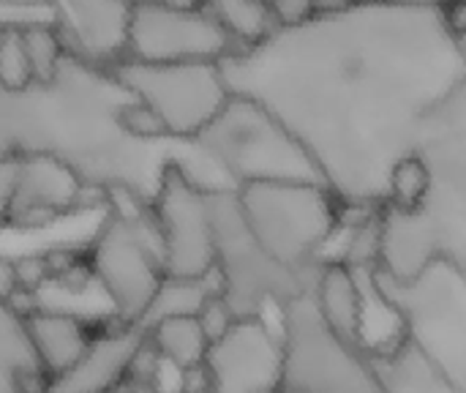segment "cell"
<instances>
[{
  "instance_id": "1",
  "label": "cell",
  "mask_w": 466,
  "mask_h": 393,
  "mask_svg": "<svg viewBox=\"0 0 466 393\" xmlns=\"http://www.w3.org/2000/svg\"><path fill=\"white\" fill-rule=\"evenodd\" d=\"M218 66L229 93L276 115L339 202L358 211L388 202L423 115L466 74L445 11L393 0L281 22Z\"/></svg>"
},
{
  "instance_id": "2",
  "label": "cell",
  "mask_w": 466,
  "mask_h": 393,
  "mask_svg": "<svg viewBox=\"0 0 466 393\" xmlns=\"http://www.w3.org/2000/svg\"><path fill=\"white\" fill-rule=\"evenodd\" d=\"M137 98L106 66L63 55L55 74L25 88L0 85V159L44 156L101 194L126 191L153 205L164 170L180 161L205 191L235 186L194 140H142L126 126Z\"/></svg>"
},
{
  "instance_id": "3",
  "label": "cell",
  "mask_w": 466,
  "mask_h": 393,
  "mask_svg": "<svg viewBox=\"0 0 466 393\" xmlns=\"http://www.w3.org/2000/svg\"><path fill=\"white\" fill-rule=\"evenodd\" d=\"M412 153L426 191L412 211L380 208L377 268L396 279L448 260L466 274V74L423 115Z\"/></svg>"
},
{
  "instance_id": "4",
  "label": "cell",
  "mask_w": 466,
  "mask_h": 393,
  "mask_svg": "<svg viewBox=\"0 0 466 393\" xmlns=\"http://www.w3.org/2000/svg\"><path fill=\"white\" fill-rule=\"evenodd\" d=\"M235 194L262 249L289 271L317 282L328 263L325 252L344 222L339 197L325 183L306 181L243 183Z\"/></svg>"
},
{
  "instance_id": "5",
  "label": "cell",
  "mask_w": 466,
  "mask_h": 393,
  "mask_svg": "<svg viewBox=\"0 0 466 393\" xmlns=\"http://www.w3.org/2000/svg\"><path fill=\"white\" fill-rule=\"evenodd\" d=\"M374 282L401 320L404 339L466 393V274L448 260L429 263L410 279L374 268Z\"/></svg>"
},
{
  "instance_id": "6",
  "label": "cell",
  "mask_w": 466,
  "mask_h": 393,
  "mask_svg": "<svg viewBox=\"0 0 466 393\" xmlns=\"http://www.w3.org/2000/svg\"><path fill=\"white\" fill-rule=\"evenodd\" d=\"M106 213L85 252L90 274L120 323H139L164 279L161 238L150 205L109 191Z\"/></svg>"
},
{
  "instance_id": "7",
  "label": "cell",
  "mask_w": 466,
  "mask_h": 393,
  "mask_svg": "<svg viewBox=\"0 0 466 393\" xmlns=\"http://www.w3.org/2000/svg\"><path fill=\"white\" fill-rule=\"evenodd\" d=\"M194 145L238 189L262 181L325 183L303 145L254 98L229 93L218 115L191 137Z\"/></svg>"
},
{
  "instance_id": "8",
  "label": "cell",
  "mask_w": 466,
  "mask_h": 393,
  "mask_svg": "<svg viewBox=\"0 0 466 393\" xmlns=\"http://www.w3.org/2000/svg\"><path fill=\"white\" fill-rule=\"evenodd\" d=\"M208 208L213 222V274L218 279V295L235 320L265 317L270 306L281 309L292 298L314 290V279L289 271L262 249L232 189L208 191Z\"/></svg>"
},
{
  "instance_id": "9",
  "label": "cell",
  "mask_w": 466,
  "mask_h": 393,
  "mask_svg": "<svg viewBox=\"0 0 466 393\" xmlns=\"http://www.w3.org/2000/svg\"><path fill=\"white\" fill-rule=\"evenodd\" d=\"M279 336L276 393H382L371 358L325 326L311 290L279 309Z\"/></svg>"
},
{
  "instance_id": "10",
  "label": "cell",
  "mask_w": 466,
  "mask_h": 393,
  "mask_svg": "<svg viewBox=\"0 0 466 393\" xmlns=\"http://www.w3.org/2000/svg\"><path fill=\"white\" fill-rule=\"evenodd\" d=\"M112 71L175 140L197 137L229 98L218 63H147L123 57Z\"/></svg>"
},
{
  "instance_id": "11",
  "label": "cell",
  "mask_w": 466,
  "mask_h": 393,
  "mask_svg": "<svg viewBox=\"0 0 466 393\" xmlns=\"http://www.w3.org/2000/svg\"><path fill=\"white\" fill-rule=\"evenodd\" d=\"M158 238L164 276L172 279H202L213 274V222L208 208V191L199 189L172 161L158 183L150 205Z\"/></svg>"
},
{
  "instance_id": "12",
  "label": "cell",
  "mask_w": 466,
  "mask_h": 393,
  "mask_svg": "<svg viewBox=\"0 0 466 393\" xmlns=\"http://www.w3.org/2000/svg\"><path fill=\"white\" fill-rule=\"evenodd\" d=\"M238 49L235 38L202 5L169 8L134 0L128 25L131 60L147 63H221Z\"/></svg>"
},
{
  "instance_id": "13",
  "label": "cell",
  "mask_w": 466,
  "mask_h": 393,
  "mask_svg": "<svg viewBox=\"0 0 466 393\" xmlns=\"http://www.w3.org/2000/svg\"><path fill=\"white\" fill-rule=\"evenodd\" d=\"M208 393H276L281 377V336L265 317L235 320L205 353Z\"/></svg>"
},
{
  "instance_id": "14",
  "label": "cell",
  "mask_w": 466,
  "mask_h": 393,
  "mask_svg": "<svg viewBox=\"0 0 466 393\" xmlns=\"http://www.w3.org/2000/svg\"><path fill=\"white\" fill-rule=\"evenodd\" d=\"M96 189L82 186V181L55 159L25 156L16 159V181L11 194V208L5 227L35 230L57 219L82 211L85 197Z\"/></svg>"
},
{
  "instance_id": "15",
  "label": "cell",
  "mask_w": 466,
  "mask_h": 393,
  "mask_svg": "<svg viewBox=\"0 0 466 393\" xmlns=\"http://www.w3.org/2000/svg\"><path fill=\"white\" fill-rule=\"evenodd\" d=\"M66 49L96 66H117L128 55L134 0H49Z\"/></svg>"
},
{
  "instance_id": "16",
  "label": "cell",
  "mask_w": 466,
  "mask_h": 393,
  "mask_svg": "<svg viewBox=\"0 0 466 393\" xmlns=\"http://www.w3.org/2000/svg\"><path fill=\"white\" fill-rule=\"evenodd\" d=\"M147 331L137 323L109 320L98 326L87 350L63 375L49 377L41 393H117Z\"/></svg>"
},
{
  "instance_id": "17",
  "label": "cell",
  "mask_w": 466,
  "mask_h": 393,
  "mask_svg": "<svg viewBox=\"0 0 466 393\" xmlns=\"http://www.w3.org/2000/svg\"><path fill=\"white\" fill-rule=\"evenodd\" d=\"M98 326L104 323H90L85 317L68 312H52V309H33L25 315V328L35 350V358L46 372V380L63 375L68 367L79 361Z\"/></svg>"
},
{
  "instance_id": "18",
  "label": "cell",
  "mask_w": 466,
  "mask_h": 393,
  "mask_svg": "<svg viewBox=\"0 0 466 393\" xmlns=\"http://www.w3.org/2000/svg\"><path fill=\"white\" fill-rule=\"evenodd\" d=\"M314 301L325 320V326L350 347L363 350V290L358 282V274L344 263H325L317 284H314Z\"/></svg>"
},
{
  "instance_id": "19",
  "label": "cell",
  "mask_w": 466,
  "mask_h": 393,
  "mask_svg": "<svg viewBox=\"0 0 466 393\" xmlns=\"http://www.w3.org/2000/svg\"><path fill=\"white\" fill-rule=\"evenodd\" d=\"M44 386L46 372L30 345L25 315L0 295V393H38Z\"/></svg>"
},
{
  "instance_id": "20",
  "label": "cell",
  "mask_w": 466,
  "mask_h": 393,
  "mask_svg": "<svg viewBox=\"0 0 466 393\" xmlns=\"http://www.w3.org/2000/svg\"><path fill=\"white\" fill-rule=\"evenodd\" d=\"M382 393H461L445 380L407 339L371 358Z\"/></svg>"
},
{
  "instance_id": "21",
  "label": "cell",
  "mask_w": 466,
  "mask_h": 393,
  "mask_svg": "<svg viewBox=\"0 0 466 393\" xmlns=\"http://www.w3.org/2000/svg\"><path fill=\"white\" fill-rule=\"evenodd\" d=\"M145 331H147V345L156 350L164 367H172L177 375L191 367H199L210 347V339L205 336L197 317H167Z\"/></svg>"
},
{
  "instance_id": "22",
  "label": "cell",
  "mask_w": 466,
  "mask_h": 393,
  "mask_svg": "<svg viewBox=\"0 0 466 393\" xmlns=\"http://www.w3.org/2000/svg\"><path fill=\"white\" fill-rule=\"evenodd\" d=\"M218 293V279L216 274L210 276H202V279H172V276H164L156 295L150 298L142 320L137 326L142 328H150L153 323L158 320H167V317H197L202 304Z\"/></svg>"
},
{
  "instance_id": "23",
  "label": "cell",
  "mask_w": 466,
  "mask_h": 393,
  "mask_svg": "<svg viewBox=\"0 0 466 393\" xmlns=\"http://www.w3.org/2000/svg\"><path fill=\"white\" fill-rule=\"evenodd\" d=\"M199 5L221 22L238 47H251L281 25L270 0H199Z\"/></svg>"
},
{
  "instance_id": "24",
  "label": "cell",
  "mask_w": 466,
  "mask_h": 393,
  "mask_svg": "<svg viewBox=\"0 0 466 393\" xmlns=\"http://www.w3.org/2000/svg\"><path fill=\"white\" fill-rule=\"evenodd\" d=\"M22 41H25V52H27V60H30V71H33V79L35 82H44L55 74V68L60 66L63 55L68 52L55 22L49 25H30V27H22Z\"/></svg>"
},
{
  "instance_id": "25",
  "label": "cell",
  "mask_w": 466,
  "mask_h": 393,
  "mask_svg": "<svg viewBox=\"0 0 466 393\" xmlns=\"http://www.w3.org/2000/svg\"><path fill=\"white\" fill-rule=\"evenodd\" d=\"M27 82H33V71H30L22 33L0 30V85L3 88H25Z\"/></svg>"
},
{
  "instance_id": "26",
  "label": "cell",
  "mask_w": 466,
  "mask_h": 393,
  "mask_svg": "<svg viewBox=\"0 0 466 393\" xmlns=\"http://www.w3.org/2000/svg\"><path fill=\"white\" fill-rule=\"evenodd\" d=\"M55 22L49 0H0V30H22Z\"/></svg>"
},
{
  "instance_id": "27",
  "label": "cell",
  "mask_w": 466,
  "mask_h": 393,
  "mask_svg": "<svg viewBox=\"0 0 466 393\" xmlns=\"http://www.w3.org/2000/svg\"><path fill=\"white\" fill-rule=\"evenodd\" d=\"M197 320H199V326H202L205 336H208L210 342H216V339H221V336L232 328L235 315L229 312V306L224 304V298H221L218 293H213V295L202 304V309H199Z\"/></svg>"
},
{
  "instance_id": "28",
  "label": "cell",
  "mask_w": 466,
  "mask_h": 393,
  "mask_svg": "<svg viewBox=\"0 0 466 393\" xmlns=\"http://www.w3.org/2000/svg\"><path fill=\"white\" fill-rule=\"evenodd\" d=\"M14 181H16V159H0V227H5L8 219Z\"/></svg>"
},
{
  "instance_id": "29",
  "label": "cell",
  "mask_w": 466,
  "mask_h": 393,
  "mask_svg": "<svg viewBox=\"0 0 466 393\" xmlns=\"http://www.w3.org/2000/svg\"><path fill=\"white\" fill-rule=\"evenodd\" d=\"M279 22H295L300 16H306L314 5V0H270Z\"/></svg>"
},
{
  "instance_id": "30",
  "label": "cell",
  "mask_w": 466,
  "mask_h": 393,
  "mask_svg": "<svg viewBox=\"0 0 466 393\" xmlns=\"http://www.w3.org/2000/svg\"><path fill=\"white\" fill-rule=\"evenodd\" d=\"M393 3H401V5H418V8H440V11H445L453 0H393Z\"/></svg>"
},
{
  "instance_id": "31",
  "label": "cell",
  "mask_w": 466,
  "mask_h": 393,
  "mask_svg": "<svg viewBox=\"0 0 466 393\" xmlns=\"http://www.w3.org/2000/svg\"><path fill=\"white\" fill-rule=\"evenodd\" d=\"M145 3H153V5H169V8H194V5H199V0H145Z\"/></svg>"
},
{
  "instance_id": "32",
  "label": "cell",
  "mask_w": 466,
  "mask_h": 393,
  "mask_svg": "<svg viewBox=\"0 0 466 393\" xmlns=\"http://www.w3.org/2000/svg\"><path fill=\"white\" fill-rule=\"evenodd\" d=\"M459 44H461V52H464V57H466V30L459 36Z\"/></svg>"
},
{
  "instance_id": "33",
  "label": "cell",
  "mask_w": 466,
  "mask_h": 393,
  "mask_svg": "<svg viewBox=\"0 0 466 393\" xmlns=\"http://www.w3.org/2000/svg\"><path fill=\"white\" fill-rule=\"evenodd\" d=\"M175 393H183V391H175Z\"/></svg>"
}]
</instances>
